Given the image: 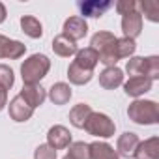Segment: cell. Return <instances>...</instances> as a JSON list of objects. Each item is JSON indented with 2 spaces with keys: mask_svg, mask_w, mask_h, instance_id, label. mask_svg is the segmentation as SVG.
I'll list each match as a JSON object with an SVG mask.
<instances>
[{
  "mask_svg": "<svg viewBox=\"0 0 159 159\" xmlns=\"http://www.w3.org/2000/svg\"><path fill=\"white\" fill-rule=\"evenodd\" d=\"M99 62V54L98 51H94L92 47H84V49H79L75 54V64L79 67H83L86 71H94V67Z\"/></svg>",
  "mask_w": 159,
  "mask_h": 159,
  "instance_id": "9a60e30c",
  "label": "cell"
},
{
  "mask_svg": "<svg viewBox=\"0 0 159 159\" xmlns=\"http://www.w3.org/2000/svg\"><path fill=\"white\" fill-rule=\"evenodd\" d=\"M32 114H34V109L21 96H15L10 101V118L13 122H26L32 118Z\"/></svg>",
  "mask_w": 159,
  "mask_h": 159,
  "instance_id": "8fae6325",
  "label": "cell"
},
{
  "mask_svg": "<svg viewBox=\"0 0 159 159\" xmlns=\"http://www.w3.org/2000/svg\"><path fill=\"white\" fill-rule=\"evenodd\" d=\"M47 144L52 150H66L71 144V133L66 125H52L47 131Z\"/></svg>",
  "mask_w": 159,
  "mask_h": 159,
  "instance_id": "5b68a950",
  "label": "cell"
},
{
  "mask_svg": "<svg viewBox=\"0 0 159 159\" xmlns=\"http://www.w3.org/2000/svg\"><path fill=\"white\" fill-rule=\"evenodd\" d=\"M133 157L135 159H159V137H150L144 142H139Z\"/></svg>",
  "mask_w": 159,
  "mask_h": 159,
  "instance_id": "5bb4252c",
  "label": "cell"
},
{
  "mask_svg": "<svg viewBox=\"0 0 159 159\" xmlns=\"http://www.w3.org/2000/svg\"><path fill=\"white\" fill-rule=\"evenodd\" d=\"M71 96L73 92L67 83H54L49 88V99L52 101V105H66L71 99Z\"/></svg>",
  "mask_w": 159,
  "mask_h": 159,
  "instance_id": "e0dca14e",
  "label": "cell"
},
{
  "mask_svg": "<svg viewBox=\"0 0 159 159\" xmlns=\"http://www.w3.org/2000/svg\"><path fill=\"white\" fill-rule=\"evenodd\" d=\"M127 116L139 125H155L159 124V105L152 99H135L127 107Z\"/></svg>",
  "mask_w": 159,
  "mask_h": 159,
  "instance_id": "7a4b0ae2",
  "label": "cell"
},
{
  "mask_svg": "<svg viewBox=\"0 0 159 159\" xmlns=\"http://www.w3.org/2000/svg\"><path fill=\"white\" fill-rule=\"evenodd\" d=\"M139 13L146 15L148 21L152 23H157L159 21V2H155V0H144V2H139Z\"/></svg>",
  "mask_w": 159,
  "mask_h": 159,
  "instance_id": "d4e9b609",
  "label": "cell"
},
{
  "mask_svg": "<svg viewBox=\"0 0 159 159\" xmlns=\"http://www.w3.org/2000/svg\"><path fill=\"white\" fill-rule=\"evenodd\" d=\"M26 52V45L17 41V39H10L6 36L0 34V58H10V60H17L21 56H25Z\"/></svg>",
  "mask_w": 159,
  "mask_h": 159,
  "instance_id": "8992f818",
  "label": "cell"
},
{
  "mask_svg": "<svg viewBox=\"0 0 159 159\" xmlns=\"http://www.w3.org/2000/svg\"><path fill=\"white\" fill-rule=\"evenodd\" d=\"M19 96L32 107L38 109L43 105V101L47 99V90L41 84H23V90L19 92Z\"/></svg>",
  "mask_w": 159,
  "mask_h": 159,
  "instance_id": "52a82bcc",
  "label": "cell"
},
{
  "mask_svg": "<svg viewBox=\"0 0 159 159\" xmlns=\"http://www.w3.org/2000/svg\"><path fill=\"white\" fill-rule=\"evenodd\" d=\"M6 15H8V11H6V6L0 2V25H2L4 21H6Z\"/></svg>",
  "mask_w": 159,
  "mask_h": 159,
  "instance_id": "1f68e13d",
  "label": "cell"
},
{
  "mask_svg": "<svg viewBox=\"0 0 159 159\" xmlns=\"http://www.w3.org/2000/svg\"><path fill=\"white\" fill-rule=\"evenodd\" d=\"M52 51H54V54H58V56H62V58H69V56L77 54L79 47H77L75 41H71V39L66 38L64 34H58V36H54V39H52Z\"/></svg>",
  "mask_w": 159,
  "mask_h": 159,
  "instance_id": "2e32d148",
  "label": "cell"
},
{
  "mask_svg": "<svg viewBox=\"0 0 159 159\" xmlns=\"http://www.w3.org/2000/svg\"><path fill=\"white\" fill-rule=\"evenodd\" d=\"M116 11L122 17L127 15V13L139 11V2H135V0H118V2H116Z\"/></svg>",
  "mask_w": 159,
  "mask_h": 159,
  "instance_id": "f1b7e54d",
  "label": "cell"
},
{
  "mask_svg": "<svg viewBox=\"0 0 159 159\" xmlns=\"http://www.w3.org/2000/svg\"><path fill=\"white\" fill-rule=\"evenodd\" d=\"M67 155H69L71 159H90V146H88L86 142H83V140L71 142Z\"/></svg>",
  "mask_w": 159,
  "mask_h": 159,
  "instance_id": "484cf974",
  "label": "cell"
},
{
  "mask_svg": "<svg viewBox=\"0 0 159 159\" xmlns=\"http://www.w3.org/2000/svg\"><path fill=\"white\" fill-rule=\"evenodd\" d=\"M150 90H152V81L146 77H129V81L124 83V92L135 99H140V96H144Z\"/></svg>",
  "mask_w": 159,
  "mask_h": 159,
  "instance_id": "30bf717a",
  "label": "cell"
},
{
  "mask_svg": "<svg viewBox=\"0 0 159 159\" xmlns=\"http://www.w3.org/2000/svg\"><path fill=\"white\" fill-rule=\"evenodd\" d=\"M34 159H56V150H52L49 144H39L34 152Z\"/></svg>",
  "mask_w": 159,
  "mask_h": 159,
  "instance_id": "f546056e",
  "label": "cell"
},
{
  "mask_svg": "<svg viewBox=\"0 0 159 159\" xmlns=\"http://www.w3.org/2000/svg\"><path fill=\"white\" fill-rule=\"evenodd\" d=\"M21 28H23V32H25L28 38H32V39H38V38L43 36V26H41V23H39L36 17H32V15H23V17H21Z\"/></svg>",
  "mask_w": 159,
  "mask_h": 159,
  "instance_id": "7402d4cb",
  "label": "cell"
},
{
  "mask_svg": "<svg viewBox=\"0 0 159 159\" xmlns=\"http://www.w3.org/2000/svg\"><path fill=\"white\" fill-rule=\"evenodd\" d=\"M15 83V75H13V69L6 64H0V86L10 90Z\"/></svg>",
  "mask_w": 159,
  "mask_h": 159,
  "instance_id": "4316f807",
  "label": "cell"
},
{
  "mask_svg": "<svg viewBox=\"0 0 159 159\" xmlns=\"http://www.w3.org/2000/svg\"><path fill=\"white\" fill-rule=\"evenodd\" d=\"M90 146V159H120L116 150L107 144V142H101V140H96Z\"/></svg>",
  "mask_w": 159,
  "mask_h": 159,
  "instance_id": "d6986e66",
  "label": "cell"
},
{
  "mask_svg": "<svg viewBox=\"0 0 159 159\" xmlns=\"http://www.w3.org/2000/svg\"><path fill=\"white\" fill-rule=\"evenodd\" d=\"M51 69V60L45 54H32L21 64V77L25 84H39L41 79L47 77Z\"/></svg>",
  "mask_w": 159,
  "mask_h": 159,
  "instance_id": "6da1fadb",
  "label": "cell"
},
{
  "mask_svg": "<svg viewBox=\"0 0 159 159\" xmlns=\"http://www.w3.org/2000/svg\"><path fill=\"white\" fill-rule=\"evenodd\" d=\"M114 41H116V36H114L112 32L101 30V32H96V34L92 36L90 47H92L94 51H98V54H99V52H103L105 49L112 47V45H114Z\"/></svg>",
  "mask_w": 159,
  "mask_h": 159,
  "instance_id": "44dd1931",
  "label": "cell"
},
{
  "mask_svg": "<svg viewBox=\"0 0 159 159\" xmlns=\"http://www.w3.org/2000/svg\"><path fill=\"white\" fill-rule=\"evenodd\" d=\"M99 84L105 90H116L120 84H124V71L120 67H105L99 73Z\"/></svg>",
  "mask_w": 159,
  "mask_h": 159,
  "instance_id": "4fadbf2b",
  "label": "cell"
},
{
  "mask_svg": "<svg viewBox=\"0 0 159 159\" xmlns=\"http://www.w3.org/2000/svg\"><path fill=\"white\" fill-rule=\"evenodd\" d=\"M142 77L150 79L153 83L159 79V56H146L142 58Z\"/></svg>",
  "mask_w": 159,
  "mask_h": 159,
  "instance_id": "cb8c5ba5",
  "label": "cell"
},
{
  "mask_svg": "<svg viewBox=\"0 0 159 159\" xmlns=\"http://www.w3.org/2000/svg\"><path fill=\"white\" fill-rule=\"evenodd\" d=\"M64 32V36L66 38H69L71 41H79V39H83L86 34H88V23L83 19V17H79V15H75V17H69V19H66V23H64V28H62Z\"/></svg>",
  "mask_w": 159,
  "mask_h": 159,
  "instance_id": "277c9868",
  "label": "cell"
},
{
  "mask_svg": "<svg viewBox=\"0 0 159 159\" xmlns=\"http://www.w3.org/2000/svg\"><path fill=\"white\" fill-rule=\"evenodd\" d=\"M125 71L129 73V77H142V58L131 56L125 64Z\"/></svg>",
  "mask_w": 159,
  "mask_h": 159,
  "instance_id": "83f0119b",
  "label": "cell"
},
{
  "mask_svg": "<svg viewBox=\"0 0 159 159\" xmlns=\"http://www.w3.org/2000/svg\"><path fill=\"white\" fill-rule=\"evenodd\" d=\"M6 105H8V90L0 86V111H2Z\"/></svg>",
  "mask_w": 159,
  "mask_h": 159,
  "instance_id": "4dcf8cb0",
  "label": "cell"
},
{
  "mask_svg": "<svg viewBox=\"0 0 159 159\" xmlns=\"http://www.w3.org/2000/svg\"><path fill=\"white\" fill-rule=\"evenodd\" d=\"M92 114V107L88 103H79L75 105L71 111H69V122L73 127L77 129H83L84 127V122L88 120V116Z\"/></svg>",
  "mask_w": 159,
  "mask_h": 159,
  "instance_id": "ac0fdd59",
  "label": "cell"
},
{
  "mask_svg": "<svg viewBox=\"0 0 159 159\" xmlns=\"http://www.w3.org/2000/svg\"><path fill=\"white\" fill-rule=\"evenodd\" d=\"M122 32H124V38H129V39H135L137 36H140V32H142V15L139 11L124 15L122 17Z\"/></svg>",
  "mask_w": 159,
  "mask_h": 159,
  "instance_id": "7c38bea8",
  "label": "cell"
},
{
  "mask_svg": "<svg viewBox=\"0 0 159 159\" xmlns=\"http://www.w3.org/2000/svg\"><path fill=\"white\" fill-rule=\"evenodd\" d=\"M62 159H71V157H69V155H67V153H66V155H64V157H62Z\"/></svg>",
  "mask_w": 159,
  "mask_h": 159,
  "instance_id": "d6a6232c",
  "label": "cell"
},
{
  "mask_svg": "<svg viewBox=\"0 0 159 159\" xmlns=\"http://www.w3.org/2000/svg\"><path fill=\"white\" fill-rule=\"evenodd\" d=\"M139 142H140V139L133 131H125L124 135H120L118 142H116V153H118V157L131 159L133 153H135V150H137V146H139Z\"/></svg>",
  "mask_w": 159,
  "mask_h": 159,
  "instance_id": "ba28073f",
  "label": "cell"
},
{
  "mask_svg": "<svg viewBox=\"0 0 159 159\" xmlns=\"http://www.w3.org/2000/svg\"><path fill=\"white\" fill-rule=\"evenodd\" d=\"M77 6L81 10V15L84 17H101L105 15L107 10L112 8V2L111 0H84V2H79Z\"/></svg>",
  "mask_w": 159,
  "mask_h": 159,
  "instance_id": "9c48e42d",
  "label": "cell"
},
{
  "mask_svg": "<svg viewBox=\"0 0 159 159\" xmlns=\"http://www.w3.org/2000/svg\"><path fill=\"white\" fill-rule=\"evenodd\" d=\"M92 77H94V71H86L83 67H79L75 62L69 64V67H67V79H69L71 84L83 86V84H86V83L92 81Z\"/></svg>",
  "mask_w": 159,
  "mask_h": 159,
  "instance_id": "ffe728a7",
  "label": "cell"
},
{
  "mask_svg": "<svg viewBox=\"0 0 159 159\" xmlns=\"http://www.w3.org/2000/svg\"><path fill=\"white\" fill-rule=\"evenodd\" d=\"M88 135L92 137H99V139H111L114 137V131H116V124L103 112H94L88 116V120L84 122V127H83Z\"/></svg>",
  "mask_w": 159,
  "mask_h": 159,
  "instance_id": "3957f363",
  "label": "cell"
},
{
  "mask_svg": "<svg viewBox=\"0 0 159 159\" xmlns=\"http://www.w3.org/2000/svg\"><path fill=\"white\" fill-rule=\"evenodd\" d=\"M137 51V43L135 39H129V38H116V43H114V52L118 56V60L122 58H131Z\"/></svg>",
  "mask_w": 159,
  "mask_h": 159,
  "instance_id": "603a6c76",
  "label": "cell"
}]
</instances>
